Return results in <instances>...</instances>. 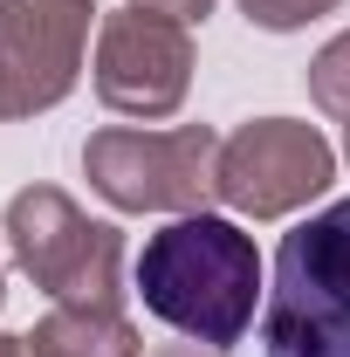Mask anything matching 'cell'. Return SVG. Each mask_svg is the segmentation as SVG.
<instances>
[{
    "mask_svg": "<svg viewBox=\"0 0 350 357\" xmlns=\"http://www.w3.org/2000/svg\"><path fill=\"white\" fill-rule=\"evenodd\" d=\"M137 296L185 344H241L261 303V255L220 213H178L137 255Z\"/></svg>",
    "mask_w": 350,
    "mask_h": 357,
    "instance_id": "obj_1",
    "label": "cell"
},
{
    "mask_svg": "<svg viewBox=\"0 0 350 357\" xmlns=\"http://www.w3.org/2000/svg\"><path fill=\"white\" fill-rule=\"evenodd\" d=\"M261 344L268 357H350V199L282 234Z\"/></svg>",
    "mask_w": 350,
    "mask_h": 357,
    "instance_id": "obj_2",
    "label": "cell"
},
{
    "mask_svg": "<svg viewBox=\"0 0 350 357\" xmlns=\"http://www.w3.org/2000/svg\"><path fill=\"white\" fill-rule=\"evenodd\" d=\"M7 248L21 275L48 289L55 303L83 310H117L124 282V234L110 220H89L62 185H28L7 199Z\"/></svg>",
    "mask_w": 350,
    "mask_h": 357,
    "instance_id": "obj_3",
    "label": "cell"
},
{
    "mask_svg": "<svg viewBox=\"0 0 350 357\" xmlns=\"http://www.w3.org/2000/svg\"><path fill=\"white\" fill-rule=\"evenodd\" d=\"M83 172L117 213H206V199H220V137L206 124L178 131L110 124L83 144Z\"/></svg>",
    "mask_w": 350,
    "mask_h": 357,
    "instance_id": "obj_4",
    "label": "cell"
},
{
    "mask_svg": "<svg viewBox=\"0 0 350 357\" xmlns=\"http://www.w3.org/2000/svg\"><path fill=\"white\" fill-rule=\"evenodd\" d=\"M220 199L248 220H282L309 199L330 192L337 178V151L316 124L296 117H254L234 137H220Z\"/></svg>",
    "mask_w": 350,
    "mask_h": 357,
    "instance_id": "obj_5",
    "label": "cell"
},
{
    "mask_svg": "<svg viewBox=\"0 0 350 357\" xmlns=\"http://www.w3.org/2000/svg\"><path fill=\"white\" fill-rule=\"evenodd\" d=\"M192 89V28L158 7H117L96 28V96L117 117H172Z\"/></svg>",
    "mask_w": 350,
    "mask_h": 357,
    "instance_id": "obj_6",
    "label": "cell"
},
{
    "mask_svg": "<svg viewBox=\"0 0 350 357\" xmlns=\"http://www.w3.org/2000/svg\"><path fill=\"white\" fill-rule=\"evenodd\" d=\"M89 0H0V124L55 110L83 76Z\"/></svg>",
    "mask_w": 350,
    "mask_h": 357,
    "instance_id": "obj_7",
    "label": "cell"
},
{
    "mask_svg": "<svg viewBox=\"0 0 350 357\" xmlns=\"http://www.w3.org/2000/svg\"><path fill=\"white\" fill-rule=\"evenodd\" d=\"M28 357H137V330L124 310L55 303L28 337Z\"/></svg>",
    "mask_w": 350,
    "mask_h": 357,
    "instance_id": "obj_8",
    "label": "cell"
},
{
    "mask_svg": "<svg viewBox=\"0 0 350 357\" xmlns=\"http://www.w3.org/2000/svg\"><path fill=\"white\" fill-rule=\"evenodd\" d=\"M309 96H316V110H330L337 124H350V28L316 48V62H309Z\"/></svg>",
    "mask_w": 350,
    "mask_h": 357,
    "instance_id": "obj_9",
    "label": "cell"
},
{
    "mask_svg": "<svg viewBox=\"0 0 350 357\" xmlns=\"http://www.w3.org/2000/svg\"><path fill=\"white\" fill-rule=\"evenodd\" d=\"M344 0H241V14L268 28V35H289V28H309V21H323V14H337Z\"/></svg>",
    "mask_w": 350,
    "mask_h": 357,
    "instance_id": "obj_10",
    "label": "cell"
},
{
    "mask_svg": "<svg viewBox=\"0 0 350 357\" xmlns=\"http://www.w3.org/2000/svg\"><path fill=\"white\" fill-rule=\"evenodd\" d=\"M131 7H158V14H172V21H185V28L213 14V0H131Z\"/></svg>",
    "mask_w": 350,
    "mask_h": 357,
    "instance_id": "obj_11",
    "label": "cell"
},
{
    "mask_svg": "<svg viewBox=\"0 0 350 357\" xmlns=\"http://www.w3.org/2000/svg\"><path fill=\"white\" fill-rule=\"evenodd\" d=\"M151 357H213V351H199V344H165V351H151Z\"/></svg>",
    "mask_w": 350,
    "mask_h": 357,
    "instance_id": "obj_12",
    "label": "cell"
},
{
    "mask_svg": "<svg viewBox=\"0 0 350 357\" xmlns=\"http://www.w3.org/2000/svg\"><path fill=\"white\" fill-rule=\"evenodd\" d=\"M0 357H28V337H0Z\"/></svg>",
    "mask_w": 350,
    "mask_h": 357,
    "instance_id": "obj_13",
    "label": "cell"
},
{
    "mask_svg": "<svg viewBox=\"0 0 350 357\" xmlns=\"http://www.w3.org/2000/svg\"><path fill=\"white\" fill-rule=\"evenodd\" d=\"M0 303H7V275H0Z\"/></svg>",
    "mask_w": 350,
    "mask_h": 357,
    "instance_id": "obj_14",
    "label": "cell"
},
{
    "mask_svg": "<svg viewBox=\"0 0 350 357\" xmlns=\"http://www.w3.org/2000/svg\"><path fill=\"white\" fill-rule=\"evenodd\" d=\"M344 158H350V144H344Z\"/></svg>",
    "mask_w": 350,
    "mask_h": 357,
    "instance_id": "obj_15",
    "label": "cell"
}]
</instances>
